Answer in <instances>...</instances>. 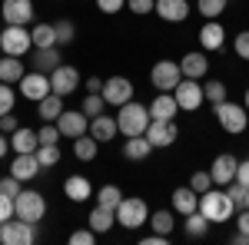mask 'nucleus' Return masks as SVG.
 <instances>
[{"mask_svg":"<svg viewBox=\"0 0 249 245\" xmlns=\"http://www.w3.org/2000/svg\"><path fill=\"white\" fill-rule=\"evenodd\" d=\"M126 7H130L133 14L143 17V14H153V10H156V0H126Z\"/></svg>","mask_w":249,"mask_h":245,"instance_id":"46","label":"nucleus"},{"mask_svg":"<svg viewBox=\"0 0 249 245\" xmlns=\"http://www.w3.org/2000/svg\"><path fill=\"white\" fill-rule=\"evenodd\" d=\"M0 57H3V47H0Z\"/></svg>","mask_w":249,"mask_h":245,"instance_id":"57","label":"nucleus"},{"mask_svg":"<svg viewBox=\"0 0 249 245\" xmlns=\"http://www.w3.org/2000/svg\"><path fill=\"white\" fill-rule=\"evenodd\" d=\"M37 139H40V146H57V143H60L57 123H47V126H40V130H37Z\"/></svg>","mask_w":249,"mask_h":245,"instance_id":"40","label":"nucleus"},{"mask_svg":"<svg viewBox=\"0 0 249 245\" xmlns=\"http://www.w3.org/2000/svg\"><path fill=\"white\" fill-rule=\"evenodd\" d=\"M87 90H90V93H100V90H103V80H100V76H90V80H87Z\"/></svg>","mask_w":249,"mask_h":245,"instance_id":"53","label":"nucleus"},{"mask_svg":"<svg viewBox=\"0 0 249 245\" xmlns=\"http://www.w3.org/2000/svg\"><path fill=\"white\" fill-rule=\"evenodd\" d=\"M7 152H10V136H7V132H0V159H3Z\"/></svg>","mask_w":249,"mask_h":245,"instance_id":"54","label":"nucleus"},{"mask_svg":"<svg viewBox=\"0 0 249 245\" xmlns=\"http://www.w3.org/2000/svg\"><path fill=\"white\" fill-rule=\"evenodd\" d=\"M63 196H67L70 202H87V199L93 196V186H90V179H83V176H67Z\"/></svg>","mask_w":249,"mask_h":245,"instance_id":"23","label":"nucleus"},{"mask_svg":"<svg viewBox=\"0 0 249 245\" xmlns=\"http://www.w3.org/2000/svg\"><path fill=\"white\" fill-rule=\"evenodd\" d=\"M150 80H153V86L160 90V93H173V90H176V83L183 80L179 60H160V63H153Z\"/></svg>","mask_w":249,"mask_h":245,"instance_id":"8","label":"nucleus"},{"mask_svg":"<svg viewBox=\"0 0 249 245\" xmlns=\"http://www.w3.org/2000/svg\"><path fill=\"white\" fill-rule=\"evenodd\" d=\"M246 110H249V90H246Z\"/></svg>","mask_w":249,"mask_h":245,"instance_id":"56","label":"nucleus"},{"mask_svg":"<svg viewBox=\"0 0 249 245\" xmlns=\"http://www.w3.org/2000/svg\"><path fill=\"white\" fill-rule=\"evenodd\" d=\"M173 96H176L179 110H190V113H196V110L206 103V96H203V83H199V80H186V76L176 83Z\"/></svg>","mask_w":249,"mask_h":245,"instance_id":"9","label":"nucleus"},{"mask_svg":"<svg viewBox=\"0 0 249 245\" xmlns=\"http://www.w3.org/2000/svg\"><path fill=\"white\" fill-rule=\"evenodd\" d=\"M0 242L3 245H34L37 242V226L14 215V219H7L3 229H0Z\"/></svg>","mask_w":249,"mask_h":245,"instance_id":"6","label":"nucleus"},{"mask_svg":"<svg viewBox=\"0 0 249 245\" xmlns=\"http://www.w3.org/2000/svg\"><path fill=\"white\" fill-rule=\"evenodd\" d=\"M226 93H230V90H226V83H223V80H206V83H203V96H206V103H213V106H216V103H223Z\"/></svg>","mask_w":249,"mask_h":245,"instance_id":"36","label":"nucleus"},{"mask_svg":"<svg viewBox=\"0 0 249 245\" xmlns=\"http://www.w3.org/2000/svg\"><path fill=\"white\" fill-rule=\"evenodd\" d=\"M146 139L153 143V149H166V146H173V143L179 139V126H176L173 119H150Z\"/></svg>","mask_w":249,"mask_h":245,"instance_id":"12","label":"nucleus"},{"mask_svg":"<svg viewBox=\"0 0 249 245\" xmlns=\"http://www.w3.org/2000/svg\"><path fill=\"white\" fill-rule=\"evenodd\" d=\"M123 202V192H120V186H100L96 189V206H103V209H113L116 212V206Z\"/></svg>","mask_w":249,"mask_h":245,"instance_id":"33","label":"nucleus"},{"mask_svg":"<svg viewBox=\"0 0 249 245\" xmlns=\"http://www.w3.org/2000/svg\"><path fill=\"white\" fill-rule=\"evenodd\" d=\"M37 159L43 169H50V166H57L60 163V149L57 146H37Z\"/></svg>","mask_w":249,"mask_h":245,"instance_id":"42","label":"nucleus"},{"mask_svg":"<svg viewBox=\"0 0 249 245\" xmlns=\"http://www.w3.org/2000/svg\"><path fill=\"white\" fill-rule=\"evenodd\" d=\"M77 86H80V70H77V66H67V63H60L57 70L50 73V90H53L57 96L77 93Z\"/></svg>","mask_w":249,"mask_h":245,"instance_id":"14","label":"nucleus"},{"mask_svg":"<svg viewBox=\"0 0 249 245\" xmlns=\"http://www.w3.org/2000/svg\"><path fill=\"white\" fill-rule=\"evenodd\" d=\"M150 226H153V232H160V235H173L176 219H173L170 209H160V212H150Z\"/></svg>","mask_w":249,"mask_h":245,"instance_id":"35","label":"nucleus"},{"mask_svg":"<svg viewBox=\"0 0 249 245\" xmlns=\"http://www.w3.org/2000/svg\"><path fill=\"white\" fill-rule=\"evenodd\" d=\"M232 245H249V235L246 232H236V235H232Z\"/></svg>","mask_w":249,"mask_h":245,"instance_id":"55","label":"nucleus"},{"mask_svg":"<svg viewBox=\"0 0 249 245\" xmlns=\"http://www.w3.org/2000/svg\"><path fill=\"white\" fill-rule=\"evenodd\" d=\"M199 212L216 226V222H230L232 212H236V206H232L230 192L219 186V189H206V192L199 196Z\"/></svg>","mask_w":249,"mask_h":245,"instance_id":"1","label":"nucleus"},{"mask_svg":"<svg viewBox=\"0 0 249 245\" xmlns=\"http://www.w3.org/2000/svg\"><path fill=\"white\" fill-rule=\"evenodd\" d=\"M14 215H17V206H14V196L0 192V222H7V219H14Z\"/></svg>","mask_w":249,"mask_h":245,"instance_id":"44","label":"nucleus"},{"mask_svg":"<svg viewBox=\"0 0 249 245\" xmlns=\"http://www.w3.org/2000/svg\"><path fill=\"white\" fill-rule=\"evenodd\" d=\"M226 3H230V0H196V10H199L206 20H216V17H223Z\"/></svg>","mask_w":249,"mask_h":245,"instance_id":"37","label":"nucleus"},{"mask_svg":"<svg viewBox=\"0 0 249 245\" xmlns=\"http://www.w3.org/2000/svg\"><path fill=\"white\" fill-rule=\"evenodd\" d=\"M37 172H43L37 152H17V159H14V166H10V176H17L20 182H27V179H34Z\"/></svg>","mask_w":249,"mask_h":245,"instance_id":"17","label":"nucleus"},{"mask_svg":"<svg viewBox=\"0 0 249 245\" xmlns=\"http://www.w3.org/2000/svg\"><path fill=\"white\" fill-rule=\"evenodd\" d=\"M153 14H160V20H166V23H183L190 17V3L186 0H156Z\"/></svg>","mask_w":249,"mask_h":245,"instance_id":"18","label":"nucleus"},{"mask_svg":"<svg viewBox=\"0 0 249 245\" xmlns=\"http://www.w3.org/2000/svg\"><path fill=\"white\" fill-rule=\"evenodd\" d=\"M179 70H183V76L186 80H203V76L210 73V60H206V53H186V57L179 60Z\"/></svg>","mask_w":249,"mask_h":245,"instance_id":"20","label":"nucleus"},{"mask_svg":"<svg viewBox=\"0 0 249 245\" xmlns=\"http://www.w3.org/2000/svg\"><path fill=\"white\" fill-rule=\"evenodd\" d=\"M116 222L123 229H140L150 222V206L140 199V196H130V199H123L120 206H116Z\"/></svg>","mask_w":249,"mask_h":245,"instance_id":"4","label":"nucleus"},{"mask_svg":"<svg viewBox=\"0 0 249 245\" xmlns=\"http://www.w3.org/2000/svg\"><path fill=\"white\" fill-rule=\"evenodd\" d=\"M173 209H176L179 215H190V212H196V209H199V192H196L193 186L173 189Z\"/></svg>","mask_w":249,"mask_h":245,"instance_id":"21","label":"nucleus"},{"mask_svg":"<svg viewBox=\"0 0 249 245\" xmlns=\"http://www.w3.org/2000/svg\"><path fill=\"white\" fill-rule=\"evenodd\" d=\"M23 73H27V66H23V60L20 57H10V53H3L0 57V83H20L23 80Z\"/></svg>","mask_w":249,"mask_h":245,"instance_id":"24","label":"nucleus"},{"mask_svg":"<svg viewBox=\"0 0 249 245\" xmlns=\"http://www.w3.org/2000/svg\"><path fill=\"white\" fill-rule=\"evenodd\" d=\"M0 14H3L7 23L27 27V23H34V3L30 0H3L0 3Z\"/></svg>","mask_w":249,"mask_h":245,"instance_id":"16","label":"nucleus"},{"mask_svg":"<svg viewBox=\"0 0 249 245\" xmlns=\"http://www.w3.org/2000/svg\"><path fill=\"white\" fill-rule=\"evenodd\" d=\"M150 152H153V143L146 139V132H143V136H126V143H123V156H126V159L143 163Z\"/></svg>","mask_w":249,"mask_h":245,"instance_id":"25","label":"nucleus"},{"mask_svg":"<svg viewBox=\"0 0 249 245\" xmlns=\"http://www.w3.org/2000/svg\"><path fill=\"white\" fill-rule=\"evenodd\" d=\"M150 106H143V103H123L120 106V113H116V130L123 132V136H143L146 126H150Z\"/></svg>","mask_w":249,"mask_h":245,"instance_id":"2","label":"nucleus"},{"mask_svg":"<svg viewBox=\"0 0 249 245\" xmlns=\"http://www.w3.org/2000/svg\"><path fill=\"white\" fill-rule=\"evenodd\" d=\"M223 43H226V27L219 20H206L199 30V47L203 50H223Z\"/></svg>","mask_w":249,"mask_h":245,"instance_id":"19","label":"nucleus"},{"mask_svg":"<svg viewBox=\"0 0 249 245\" xmlns=\"http://www.w3.org/2000/svg\"><path fill=\"white\" fill-rule=\"evenodd\" d=\"M60 63V50L57 47H37V57H34V70H40V73H53Z\"/></svg>","mask_w":249,"mask_h":245,"instance_id":"28","label":"nucleus"},{"mask_svg":"<svg viewBox=\"0 0 249 245\" xmlns=\"http://www.w3.org/2000/svg\"><path fill=\"white\" fill-rule=\"evenodd\" d=\"M176 113H179V103H176L173 93H160L150 103V116L153 119H176Z\"/></svg>","mask_w":249,"mask_h":245,"instance_id":"26","label":"nucleus"},{"mask_svg":"<svg viewBox=\"0 0 249 245\" xmlns=\"http://www.w3.org/2000/svg\"><path fill=\"white\" fill-rule=\"evenodd\" d=\"M103 106H107L103 93H87V96H83V106H80V110H83V113H87L90 119H93V116H100V113H103Z\"/></svg>","mask_w":249,"mask_h":245,"instance_id":"39","label":"nucleus"},{"mask_svg":"<svg viewBox=\"0 0 249 245\" xmlns=\"http://www.w3.org/2000/svg\"><path fill=\"white\" fill-rule=\"evenodd\" d=\"M103 99H107V106H123V103H130L133 99V83L126 80V76H110V80H103Z\"/></svg>","mask_w":249,"mask_h":245,"instance_id":"11","label":"nucleus"},{"mask_svg":"<svg viewBox=\"0 0 249 245\" xmlns=\"http://www.w3.org/2000/svg\"><path fill=\"white\" fill-rule=\"evenodd\" d=\"M236 169H239V159L232 156V152H223V156H216L210 166V176H213V186H230L236 182Z\"/></svg>","mask_w":249,"mask_h":245,"instance_id":"15","label":"nucleus"},{"mask_svg":"<svg viewBox=\"0 0 249 245\" xmlns=\"http://www.w3.org/2000/svg\"><path fill=\"white\" fill-rule=\"evenodd\" d=\"M190 186L196 189L199 196H203L206 189H213V176H210V172H203V169H196V172L190 176Z\"/></svg>","mask_w":249,"mask_h":245,"instance_id":"43","label":"nucleus"},{"mask_svg":"<svg viewBox=\"0 0 249 245\" xmlns=\"http://www.w3.org/2000/svg\"><path fill=\"white\" fill-rule=\"evenodd\" d=\"M93 239H96L93 229H77V232L70 235V242H73V245H93Z\"/></svg>","mask_w":249,"mask_h":245,"instance_id":"48","label":"nucleus"},{"mask_svg":"<svg viewBox=\"0 0 249 245\" xmlns=\"http://www.w3.org/2000/svg\"><path fill=\"white\" fill-rule=\"evenodd\" d=\"M116 222V212L113 209H103V206H96L93 212H90V229H93L96 235H103V232H110Z\"/></svg>","mask_w":249,"mask_h":245,"instance_id":"30","label":"nucleus"},{"mask_svg":"<svg viewBox=\"0 0 249 245\" xmlns=\"http://www.w3.org/2000/svg\"><path fill=\"white\" fill-rule=\"evenodd\" d=\"M57 130L67 139H77V136H83V132L90 130V116L83 113V110H63L57 116Z\"/></svg>","mask_w":249,"mask_h":245,"instance_id":"13","label":"nucleus"},{"mask_svg":"<svg viewBox=\"0 0 249 245\" xmlns=\"http://www.w3.org/2000/svg\"><path fill=\"white\" fill-rule=\"evenodd\" d=\"M0 192H7V196L17 199V196H20V179H17V176H3V179H0Z\"/></svg>","mask_w":249,"mask_h":245,"instance_id":"47","label":"nucleus"},{"mask_svg":"<svg viewBox=\"0 0 249 245\" xmlns=\"http://www.w3.org/2000/svg\"><path fill=\"white\" fill-rule=\"evenodd\" d=\"M37 113H40L43 123H57V116L63 113V96H57V93L43 96V99L37 103Z\"/></svg>","mask_w":249,"mask_h":245,"instance_id":"29","label":"nucleus"},{"mask_svg":"<svg viewBox=\"0 0 249 245\" xmlns=\"http://www.w3.org/2000/svg\"><path fill=\"white\" fill-rule=\"evenodd\" d=\"M210 219H206V215H203V212H199V209H196V212H190V215H186V235H190V239H203V235H206V232H210Z\"/></svg>","mask_w":249,"mask_h":245,"instance_id":"32","label":"nucleus"},{"mask_svg":"<svg viewBox=\"0 0 249 245\" xmlns=\"http://www.w3.org/2000/svg\"><path fill=\"white\" fill-rule=\"evenodd\" d=\"M0 229H3V222H0Z\"/></svg>","mask_w":249,"mask_h":245,"instance_id":"58","label":"nucleus"},{"mask_svg":"<svg viewBox=\"0 0 249 245\" xmlns=\"http://www.w3.org/2000/svg\"><path fill=\"white\" fill-rule=\"evenodd\" d=\"M30 37H34V47H57V27L53 23H37L30 30Z\"/></svg>","mask_w":249,"mask_h":245,"instance_id":"34","label":"nucleus"},{"mask_svg":"<svg viewBox=\"0 0 249 245\" xmlns=\"http://www.w3.org/2000/svg\"><path fill=\"white\" fill-rule=\"evenodd\" d=\"M0 47H3V53H10V57H23V53L34 47V37H30V30H27V27L7 23V27H3V33H0Z\"/></svg>","mask_w":249,"mask_h":245,"instance_id":"7","label":"nucleus"},{"mask_svg":"<svg viewBox=\"0 0 249 245\" xmlns=\"http://www.w3.org/2000/svg\"><path fill=\"white\" fill-rule=\"evenodd\" d=\"M53 27H57V47H70V43H73V37H77L73 20H57Z\"/></svg>","mask_w":249,"mask_h":245,"instance_id":"38","label":"nucleus"},{"mask_svg":"<svg viewBox=\"0 0 249 245\" xmlns=\"http://www.w3.org/2000/svg\"><path fill=\"white\" fill-rule=\"evenodd\" d=\"M20 86V96L23 99H30V103H40L43 96H50V73H40V70H30V73H23V80L17 83Z\"/></svg>","mask_w":249,"mask_h":245,"instance_id":"10","label":"nucleus"},{"mask_svg":"<svg viewBox=\"0 0 249 245\" xmlns=\"http://www.w3.org/2000/svg\"><path fill=\"white\" fill-rule=\"evenodd\" d=\"M14 206H17V219L34 222V226L47 215V199H43L40 192H34V189H20V196L14 199Z\"/></svg>","mask_w":249,"mask_h":245,"instance_id":"5","label":"nucleus"},{"mask_svg":"<svg viewBox=\"0 0 249 245\" xmlns=\"http://www.w3.org/2000/svg\"><path fill=\"white\" fill-rule=\"evenodd\" d=\"M14 103H17V93L10 90V83H0V116L14 113Z\"/></svg>","mask_w":249,"mask_h":245,"instance_id":"41","label":"nucleus"},{"mask_svg":"<svg viewBox=\"0 0 249 245\" xmlns=\"http://www.w3.org/2000/svg\"><path fill=\"white\" fill-rule=\"evenodd\" d=\"M96 152H100V143H96L93 136H87V132H83V136L73 139V156H77V159L90 163V159H96Z\"/></svg>","mask_w":249,"mask_h":245,"instance_id":"31","label":"nucleus"},{"mask_svg":"<svg viewBox=\"0 0 249 245\" xmlns=\"http://www.w3.org/2000/svg\"><path fill=\"white\" fill-rule=\"evenodd\" d=\"M116 116H93L90 119V136H93L96 143H110V139H116Z\"/></svg>","mask_w":249,"mask_h":245,"instance_id":"22","label":"nucleus"},{"mask_svg":"<svg viewBox=\"0 0 249 245\" xmlns=\"http://www.w3.org/2000/svg\"><path fill=\"white\" fill-rule=\"evenodd\" d=\"M40 139H37V130H27V126H20V130L10 132V149L14 152H37Z\"/></svg>","mask_w":249,"mask_h":245,"instance_id":"27","label":"nucleus"},{"mask_svg":"<svg viewBox=\"0 0 249 245\" xmlns=\"http://www.w3.org/2000/svg\"><path fill=\"white\" fill-rule=\"evenodd\" d=\"M236 229L249 235V209H243V212H239V219H236Z\"/></svg>","mask_w":249,"mask_h":245,"instance_id":"52","label":"nucleus"},{"mask_svg":"<svg viewBox=\"0 0 249 245\" xmlns=\"http://www.w3.org/2000/svg\"><path fill=\"white\" fill-rule=\"evenodd\" d=\"M213 113H216V119H219V126H223L226 132H232V136H239V132L249 126L246 103H230V99H223V103L213 106Z\"/></svg>","mask_w":249,"mask_h":245,"instance_id":"3","label":"nucleus"},{"mask_svg":"<svg viewBox=\"0 0 249 245\" xmlns=\"http://www.w3.org/2000/svg\"><path fill=\"white\" fill-rule=\"evenodd\" d=\"M232 50H236V57H239V60H249V30L236 33V40H232Z\"/></svg>","mask_w":249,"mask_h":245,"instance_id":"45","label":"nucleus"},{"mask_svg":"<svg viewBox=\"0 0 249 245\" xmlns=\"http://www.w3.org/2000/svg\"><path fill=\"white\" fill-rule=\"evenodd\" d=\"M236 182L249 186V159H246V163H239V169H236Z\"/></svg>","mask_w":249,"mask_h":245,"instance_id":"51","label":"nucleus"},{"mask_svg":"<svg viewBox=\"0 0 249 245\" xmlns=\"http://www.w3.org/2000/svg\"><path fill=\"white\" fill-rule=\"evenodd\" d=\"M14 130H20V119H17V116H14V113L0 116V132H7V136H10Z\"/></svg>","mask_w":249,"mask_h":245,"instance_id":"50","label":"nucleus"},{"mask_svg":"<svg viewBox=\"0 0 249 245\" xmlns=\"http://www.w3.org/2000/svg\"><path fill=\"white\" fill-rule=\"evenodd\" d=\"M96 7H100L103 14H110V17H113V14H120V10L126 7V0H96Z\"/></svg>","mask_w":249,"mask_h":245,"instance_id":"49","label":"nucleus"}]
</instances>
